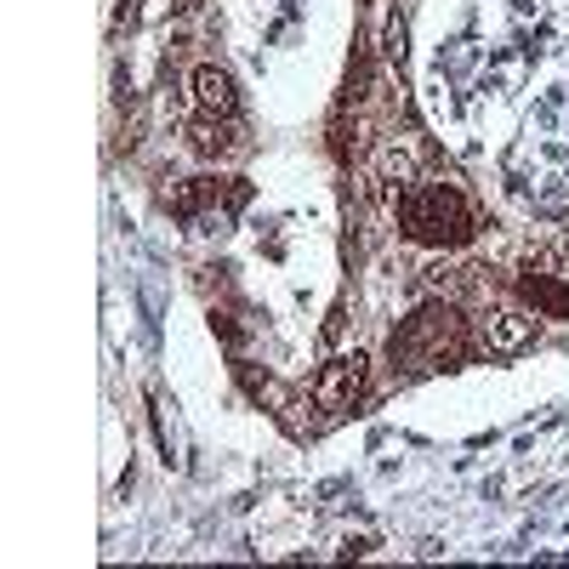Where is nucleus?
<instances>
[{"label": "nucleus", "instance_id": "f257e3e1", "mask_svg": "<svg viewBox=\"0 0 569 569\" xmlns=\"http://www.w3.org/2000/svg\"><path fill=\"white\" fill-rule=\"evenodd\" d=\"M399 228L416 246H439V251H456L479 233L472 228V206L461 200L456 182H410L399 194Z\"/></svg>", "mask_w": 569, "mask_h": 569}, {"label": "nucleus", "instance_id": "f03ea898", "mask_svg": "<svg viewBox=\"0 0 569 569\" xmlns=\"http://www.w3.org/2000/svg\"><path fill=\"white\" fill-rule=\"evenodd\" d=\"M393 359L410 365V370H439V365L467 359V325H461V313L445 308V302L416 308V313L393 330Z\"/></svg>", "mask_w": 569, "mask_h": 569}, {"label": "nucleus", "instance_id": "7ed1b4c3", "mask_svg": "<svg viewBox=\"0 0 569 569\" xmlns=\"http://www.w3.org/2000/svg\"><path fill=\"white\" fill-rule=\"evenodd\" d=\"M365 382H370V359H365V353H342V359H330V365L319 370V382H313V405H319L325 416H342V410H353V405H359Z\"/></svg>", "mask_w": 569, "mask_h": 569}, {"label": "nucleus", "instance_id": "20e7f679", "mask_svg": "<svg viewBox=\"0 0 569 569\" xmlns=\"http://www.w3.org/2000/svg\"><path fill=\"white\" fill-rule=\"evenodd\" d=\"M530 337H536V308H490L479 325V342L490 353H518Z\"/></svg>", "mask_w": 569, "mask_h": 569}, {"label": "nucleus", "instance_id": "39448f33", "mask_svg": "<svg viewBox=\"0 0 569 569\" xmlns=\"http://www.w3.org/2000/svg\"><path fill=\"white\" fill-rule=\"evenodd\" d=\"M194 103H200V114H211V120H233V114H240V98H233L228 69H217V63H200V69H194Z\"/></svg>", "mask_w": 569, "mask_h": 569}, {"label": "nucleus", "instance_id": "423d86ee", "mask_svg": "<svg viewBox=\"0 0 569 569\" xmlns=\"http://www.w3.org/2000/svg\"><path fill=\"white\" fill-rule=\"evenodd\" d=\"M518 291H525V302L536 308V313H552V319H569V284H558L552 273H525L518 279Z\"/></svg>", "mask_w": 569, "mask_h": 569}, {"label": "nucleus", "instance_id": "0eeeda50", "mask_svg": "<svg viewBox=\"0 0 569 569\" xmlns=\"http://www.w3.org/2000/svg\"><path fill=\"white\" fill-rule=\"evenodd\" d=\"M547 7V0H525V12H541Z\"/></svg>", "mask_w": 569, "mask_h": 569}]
</instances>
